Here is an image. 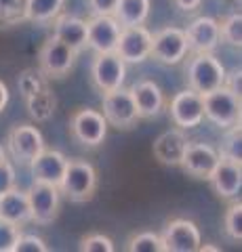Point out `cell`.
<instances>
[{
  "label": "cell",
  "mask_w": 242,
  "mask_h": 252,
  "mask_svg": "<svg viewBox=\"0 0 242 252\" xmlns=\"http://www.w3.org/2000/svg\"><path fill=\"white\" fill-rule=\"evenodd\" d=\"M53 36L66 42L68 46H72L76 53H80L87 49V21L76 17V15L59 13L53 19Z\"/></svg>",
  "instance_id": "cell-20"
},
{
  "label": "cell",
  "mask_w": 242,
  "mask_h": 252,
  "mask_svg": "<svg viewBox=\"0 0 242 252\" xmlns=\"http://www.w3.org/2000/svg\"><path fill=\"white\" fill-rule=\"evenodd\" d=\"M175 6L179 11H183V13H192V11H196L198 6L202 4V0H173Z\"/></svg>",
  "instance_id": "cell-38"
},
{
  "label": "cell",
  "mask_w": 242,
  "mask_h": 252,
  "mask_svg": "<svg viewBox=\"0 0 242 252\" xmlns=\"http://www.w3.org/2000/svg\"><path fill=\"white\" fill-rule=\"evenodd\" d=\"M127 78V63L116 53H97L91 63V80L93 86L101 93H112L120 89Z\"/></svg>",
  "instance_id": "cell-7"
},
{
  "label": "cell",
  "mask_w": 242,
  "mask_h": 252,
  "mask_svg": "<svg viewBox=\"0 0 242 252\" xmlns=\"http://www.w3.org/2000/svg\"><path fill=\"white\" fill-rule=\"evenodd\" d=\"M26 103H28L30 116H32L36 122H46L53 116V112H55V94H53L49 84H46L38 93H34L32 97H28Z\"/></svg>",
  "instance_id": "cell-24"
},
{
  "label": "cell",
  "mask_w": 242,
  "mask_h": 252,
  "mask_svg": "<svg viewBox=\"0 0 242 252\" xmlns=\"http://www.w3.org/2000/svg\"><path fill=\"white\" fill-rule=\"evenodd\" d=\"M187 55L185 32L179 28H165L152 36L150 57L162 65H177Z\"/></svg>",
  "instance_id": "cell-10"
},
{
  "label": "cell",
  "mask_w": 242,
  "mask_h": 252,
  "mask_svg": "<svg viewBox=\"0 0 242 252\" xmlns=\"http://www.w3.org/2000/svg\"><path fill=\"white\" fill-rule=\"evenodd\" d=\"M0 219H6L15 225L30 223L32 212H30L28 191H19L17 187H11L9 191L0 193Z\"/></svg>",
  "instance_id": "cell-22"
},
{
  "label": "cell",
  "mask_w": 242,
  "mask_h": 252,
  "mask_svg": "<svg viewBox=\"0 0 242 252\" xmlns=\"http://www.w3.org/2000/svg\"><path fill=\"white\" fill-rule=\"evenodd\" d=\"M57 187L59 193L69 202L84 204L97 191V170L87 160H68L66 172Z\"/></svg>",
  "instance_id": "cell-1"
},
{
  "label": "cell",
  "mask_w": 242,
  "mask_h": 252,
  "mask_svg": "<svg viewBox=\"0 0 242 252\" xmlns=\"http://www.w3.org/2000/svg\"><path fill=\"white\" fill-rule=\"evenodd\" d=\"M6 105H9V86L0 80V114L4 112Z\"/></svg>",
  "instance_id": "cell-39"
},
{
  "label": "cell",
  "mask_w": 242,
  "mask_h": 252,
  "mask_svg": "<svg viewBox=\"0 0 242 252\" xmlns=\"http://www.w3.org/2000/svg\"><path fill=\"white\" fill-rule=\"evenodd\" d=\"M69 135L84 147H99L107 135V122L101 112L91 107H78L69 116Z\"/></svg>",
  "instance_id": "cell-5"
},
{
  "label": "cell",
  "mask_w": 242,
  "mask_h": 252,
  "mask_svg": "<svg viewBox=\"0 0 242 252\" xmlns=\"http://www.w3.org/2000/svg\"><path fill=\"white\" fill-rule=\"evenodd\" d=\"M82 252H114V242L104 233H89L80 240Z\"/></svg>",
  "instance_id": "cell-33"
},
{
  "label": "cell",
  "mask_w": 242,
  "mask_h": 252,
  "mask_svg": "<svg viewBox=\"0 0 242 252\" xmlns=\"http://www.w3.org/2000/svg\"><path fill=\"white\" fill-rule=\"evenodd\" d=\"M93 15H114L118 0H87Z\"/></svg>",
  "instance_id": "cell-37"
},
{
  "label": "cell",
  "mask_w": 242,
  "mask_h": 252,
  "mask_svg": "<svg viewBox=\"0 0 242 252\" xmlns=\"http://www.w3.org/2000/svg\"><path fill=\"white\" fill-rule=\"evenodd\" d=\"M6 160V154H4V149H2V145H0V162H4Z\"/></svg>",
  "instance_id": "cell-40"
},
{
  "label": "cell",
  "mask_w": 242,
  "mask_h": 252,
  "mask_svg": "<svg viewBox=\"0 0 242 252\" xmlns=\"http://www.w3.org/2000/svg\"><path fill=\"white\" fill-rule=\"evenodd\" d=\"M28 0H0V28H13L26 21Z\"/></svg>",
  "instance_id": "cell-26"
},
{
  "label": "cell",
  "mask_w": 242,
  "mask_h": 252,
  "mask_svg": "<svg viewBox=\"0 0 242 252\" xmlns=\"http://www.w3.org/2000/svg\"><path fill=\"white\" fill-rule=\"evenodd\" d=\"M78 53L61 42L59 38H49L38 51V69L46 80H64V78L74 69Z\"/></svg>",
  "instance_id": "cell-3"
},
{
  "label": "cell",
  "mask_w": 242,
  "mask_h": 252,
  "mask_svg": "<svg viewBox=\"0 0 242 252\" xmlns=\"http://www.w3.org/2000/svg\"><path fill=\"white\" fill-rule=\"evenodd\" d=\"M217 160H219V152H217V149H213L207 143H192L190 141L179 166L183 168L185 175H190L194 179L208 181L210 172L217 166Z\"/></svg>",
  "instance_id": "cell-16"
},
{
  "label": "cell",
  "mask_w": 242,
  "mask_h": 252,
  "mask_svg": "<svg viewBox=\"0 0 242 252\" xmlns=\"http://www.w3.org/2000/svg\"><path fill=\"white\" fill-rule=\"evenodd\" d=\"M66 166H68V158L61 152H57V149H46V147L30 162L34 181H42V183H51V185H59V181L66 172Z\"/></svg>",
  "instance_id": "cell-19"
},
{
  "label": "cell",
  "mask_w": 242,
  "mask_h": 252,
  "mask_svg": "<svg viewBox=\"0 0 242 252\" xmlns=\"http://www.w3.org/2000/svg\"><path fill=\"white\" fill-rule=\"evenodd\" d=\"M185 32L187 40V53H213L219 46V21L213 17H196Z\"/></svg>",
  "instance_id": "cell-15"
},
{
  "label": "cell",
  "mask_w": 242,
  "mask_h": 252,
  "mask_svg": "<svg viewBox=\"0 0 242 252\" xmlns=\"http://www.w3.org/2000/svg\"><path fill=\"white\" fill-rule=\"evenodd\" d=\"M169 116L177 128L190 130L200 126V122L205 120V107H202V94L185 89L181 93H177L173 99H171L169 105Z\"/></svg>",
  "instance_id": "cell-11"
},
{
  "label": "cell",
  "mask_w": 242,
  "mask_h": 252,
  "mask_svg": "<svg viewBox=\"0 0 242 252\" xmlns=\"http://www.w3.org/2000/svg\"><path fill=\"white\" fill-rule=\"evenodd\" d=\"M219 38L225 44L234 46V49H240L242 46V15L240 13H234L223 21H219Z\"/></svg>",
  "instance_id": "cell-27"
},
{
  "label": "cell",
  "mask_w": 242,
  "mask_h": 252,
  "mask_svg": "<svg viewBox=\"0 0 242 252\" xmlns=\"http://www.w3.org/2000/svg\"><path fill=\"white\" fill-rule=\"evenodd\" d=\"M101 99H104V112L101 114H104L107 126H114L118 130H129L141 120L137 114L135 101H133L131 89L120 86L112 93L101 94Z\"/></svg>",
  "instance_id": "cell-6"
},
{
  "label": "cell",
  "mask_w": 242,
  "mask_h": 252,
  "mask_svg": "<svg viewBox=\"0 0 242 252\" xmlns=\"http://www.w3.org/2000/svg\"><path fill=\"white\" fill-rule=\"evenodd\" d=\"M66 0H28L26 19L34 23H49L64 9Z\"/></svg>",
  "instance_id": "cell-25"
},
{
  "label": "cell",
  "mask_w": 242,
  "mask_h": 252,
  "mask_svg": "<svg viewBox=\"0 0 242 252\" xmlns=\"http://www.w3.org/2000/svg\"><path fill=\"white\" fill-rule=\"evenodd\" d=\"M223 137V143H221V149H219V156L221 158H228V160H234V162H240L242 160V130H240V122L225 128Z\"/></svg>",
  "instance_id": "cell-28"
},
{
  "label": "cell",
  "mask_w": 242,
  "mask_h": 252,
  "mask_svg": "<svg viewBox=\"0 0 242 252\" xmlns=\"http://www.w3.org/2000/svg\"><path fill=\"white\" fill-rule=\"evenodd\" d=\"M223 86H225L228 91H232L234 94H238V97H240V93H242V69H240V67H234L232 72H225Z\"/></svg>",
  "instance_id": "cell-36"
},
{
  "label": "cell",
  "mask_w": 242,
  "mask_h": 252,
  "mask_svg": "<svg viewBox=\"0 0 242 252\" xmlns=\"http://www.w3.org/2000/svg\"><path fill=\"white\" fill-rule=\"evenodd\" d=\"M162 248L165 252H196L202 244L200 229L194 220L187 219H173L160 233Z\"/></svg>",
  "instance_id": "cell-12"
},
{
  "label": "cell",
  "mask_w": 242,
  "mask_h": 252,
  "mask_svg": "<svg viewBox=\"0 0 242 252\" xmlns=\"http://www.w3.org/2000/svg\"><path fill=\"white\" fill-rule=\"evenodd\" d=\"M114 17L122 28L143 26L150 17V0H118Z\"/></svg>",
  "instance_id": "cell-23"
},
{
  "label": "cell",
  "mask_w": 242,
  "mask_h": 252,
  "mask_svg": "<svg viewBox=\"0 0 242 252\" xmlns=\"http://www.w3.org/2000/svg\"><path fill=\"white\" fill-rule=\"evenodd\" d=\"M17 86H19L21 97H23V99H28V97H32L34 93L40 91L42 86H46V78L40 74V69L30 67V69H23V72L19 74Z\"/></svg>",
  "instance_id": "cell-31"
},
{
  "label": "cell",
  "mask_w": 242,
  "mask_h": 252,
  "mask_svg": "<svg viewBox=\"0 0 242 252\" xmlns=\"http://www.w3.org/2000/svg\"><path fill=\"white\" fill-rule=\"evenodd\" d=\"M127 250L129 252H165L160 235L154 231H141L133 235L127 244Z\"/></svg>",
  "instance_id": "cell-30"
},
{
  "label": "cell",
  "mask_w": 242,
  "mask_h": 252,
  "mask_svg": "<svg viewBox=\"0 0 242 252\" xmlns=\"http://www.w3.org/2000/svg\"><path fill=\"white\" fill-rule=\"evenodd\" d=\"M190 143L183 128H171L154 141V158L165 166H179Z\"/></svg>",
  "instance_id": "cell-18"
},
{
  "label": "cell",
  "mask_w": 242,
  "mask_h": 252,
  "mask_svg": "<svg viewBox=\"0 0 242 252\" xmlns=\"http://www.w3.org/2000/svg\"><path fill=\"white\" fill-rule=\"evenodd\" d=\"M6 147H9L15 162L23 164V166H30V162L44 149L42 132L32 124H17L9 130Z\"/></svg>",
  "instance_id": "cell-8"
},
{
  "label": "cell",
  "mask_w": 242,
  "mask_h": 252,
  "mask_svg": "<svg viewBox=\"0 0 242 252\" xmlns=\"http://www.w3.org/2000/svg\"><path fill=\"white\" fill-rule=\"evenodd\" d=\"M225 67L213 53H192L185 65V80L187 89L205 94L223 86Z\"/></svg>",
  "instance_id": "cell-2"
},
{
  "label": "cell",
  "mask_w": 242,
  "mask_h": 252,
  "mask_svg": "<svg viewBox=\"0 0 242 252\" xmlns=\"http://www.w3.org/2000/svg\"><path fill=\"white\" fill-rule=\"evenodd\" d=\"M152 34L143 26H129L120 30L118 42H116V55L124 63H143L150 59Z\"/></svg>",
  "instance_id": "cell-13"
},
{
  "label": "cell",
  "mask_w": 242,
  "mask_h": 252,
  "mask_svg": "<svg viewBox=\"0 0 242 252\" xmlns=\"http://www.w3.org/2000/svg\"><path fill=\"white\" fill-rule=\"evenodd\" d=\"M208 183L213 187V191L223 200H234L240 193L242 187V166L240 162L228 160V158H221L217 160V166L213 168L208 177Z\"/></svg>",
  "instance_id": "cell-17"
},
{
  "label": "cell",
  "mask_w": 242,
  "mask_h": 252,
  "mask_svg": "<svg viewBox=\"0 0 242 252\" xmlns=\"http://www.w3.org/2000/svg\"><path fill=\"white\" fill-rule=\"evenodd\" d=\"M120 30L114 15H93L87 21V46L95 53H114Z\"/></svg>",
  "instance_id": "cell-14"
},
{
  "label": "cell",
  "mask_w": 242,
  "mask_h": 252,
  "mask_svg": "<svg viewBox=\"0 0 242 252\" xmlns=\"http://www.w3.org/2000/svg\"><path fill=\"white\" fill-rule=\"evenodd\" d=\"M131 94L135 101L139 118H154L165 107V94L154 80H141L131 86Z\"/></svg>",
  "instance_id": "cell-21"
},
{
  "label": "cell",
  "mask_w": 242,
  "mask_h": 252,
  "mask_svg": "<svg viewBox=\"0 0 242 252\" xmlns=\"http://www.w3.org/2000/svg\"><path fill=\"white\" fill-rule=\"evenodd\" d=\"M19 233H21V225H15L6 219H0V252H13Z\"/></svg>",
  "instance_id": "cell-32"
},
{
  "label": "cell",
  "mask_w": 242,
  "mask_h": 252,
  "mask_svg": "<svg viewBox=\"0 0 242 252\" xmlns=\"http://www.w3.org/2000/svg\"><path fill=\"white\" fill-rule=\"evenodd\" d=\"M202 107H205L207 120H210L223 130L240 122V97L228 91L225 86H219V89L202 94Z\"/></svg>",
  "instance_id": "cell-4"
},
{
  "label": "cell",
  "mask_w": 242,
  "mask_h": 252,
  "mask_svg": "<svg viewBox=\"0 0 242 252\" xmlns=\"http://www.w3.org/2000/svg\"><path fill=\"white\" fill-rule=\"evenodd\" d=\"M223 229L232 242H242V202L234 200L223 215Z\"/></svg>",
  "instance_id": "cell-29"
},
{
  "label": "cell",
  "mask_w": 242,
  "mask_h": 252,
  "mask_svg": "<svg viewBox=\"0 0 242 252\" xmlns=\"http://www.w3.org/2000/svg\"><path fill=\"white\" fill-rule=\"evenodd\" d=\"M59 187L42 181H34L28 189L30 212H32V223L36 225H51L59 215Z\"/></svg>",
  "instance_id": "cell-9"
},
{
  "label": "cell",
  "mask_w": 242,
  "mask_h": 252,
  "mask_svg": "<svg viewBox=\"0 0 242 252\" xmlns=\"http://www.w3.org/2000/svg\"><path fill=\"white\" fill-rule=\"evenodd\" d=\"M11 187H15V168L9 164V160L0 162V193L9 191Z\"/></svg>",
  "instance_id": "cell-35"
},
{
  "label": "cell",
  "mask_w": 242,
  "mask_h": 252,
  "mask_svg": "<svg viewBox=\"0 0 242 252\" xmlns=\"http://www.w3.org/2000/svg\"><path fill=\"white\" fill-rule=\"evenodd\" d=\"M13 252H49V246L44 244L42 238L32 233H19L17 244H15Z\"/></svg>",
  "instance_id": "cell-34"
}]
</instances>
